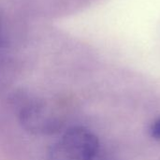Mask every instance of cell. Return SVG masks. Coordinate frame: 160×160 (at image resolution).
Here are the masks:
<instances>
[{"label":"cell","instance_id":"4","mask_svg":"<svg viewBox=\"0 0 160 160\" xmlns=\"http://www.w3.org/2000/svg\"><path fill=\"white\" fill-rule=\"evenodd\" d=\"M6 46V40H5V33H4V27H3V22L0 18V52Z\"/></svg>","mask_w":160,"mask_h":160},{"label":"cell","instance_id":"3","mask_svg":"<svg viewBox=\"0 0 160 160\" xmlns=\"http://www.w3.org/2000/svg\"><path fill=\"white\" fill-rule=\"evenodd\" d=\"M150 134L155 139L160 141V118L155 120L150 127Z\"/></svg>","mask_w":160,"mask_h":160},{"label":"cell","instance_id":"1","mask_svg":"<svg viewBox=\"0 0 160 160\" xmlns=\"http://www.w3.org/2000/svg\"><path fill=\"white\" fill-rule=\"evenodd\" d=\"M18 118L22 127L37 136L53 135L63 128V115L51 103L28 96L15 98Z\"/></svg>","mask_w":160,"mask_h":160},{"label":"cell","instance_id":"2","mask_svg":"<svg viewBox=\"0 0 160 160\" xmlns=\"http://www.w3.org/2000/svg\"><path fill=\"white\" fill-rule=\"evenodd\" d=\"M99 151L96 134L84 127L67 129L49 149L47 160H94Z\"/></svg>","mask_w":160,"mask_h":160}]
</instances>
